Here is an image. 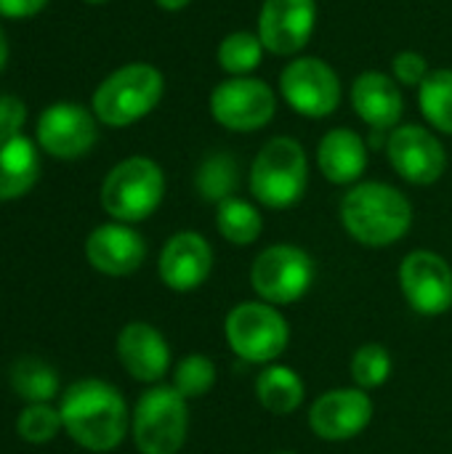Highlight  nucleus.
I'll return each instance as SVG.
<instances>
[{"label": "nucleus", "instance_id": "obj_29", "mask_svg": "<svg viewBox=\"0 0 452 454\" xmlns=\"http://www.w3.org/2000/svg\"><path fill=\"white\" fill-rule=\"evenodd\" d=\"M213 386H216V364L205 354H189L173 370V388L186 402L208 396Z\"/></svg>", "mask_w": 452, "mask_h": 454}, {"label": "nucleus", "instance_id": "obj_1", "mask_svg": "<svg viewBox=\"0 0 452 454\" xmlns=\"http://www.w3.org/2000/svg\"><path fill=\"white\" fill-rule=\"evenodd\" d=\"M67 436L88 452H112L131 428V412L123 394L96 378L72 383L59 404Z\"/></svg>", "mask_w": 452, "mask_h": 454}, {"label": "nucleus", "instance_id": "obj_25", "mask_svg": "<svg viewBox=\"0 0 452 454\" xmlns=\"http://www.w3.org/2000/svg\"><path fill=\"white\" fill-rule=\"evenodd\" d=\"M264 43L258 37V32H229L216 51V61L218 67L229 74V77H248L250 72H256L264 64Z\"/></svg>", "mask_w": 452, "mask_h": 454}, {"label": "nucleus", "instance_id": "obj_28", "mask_svg": "<svg viewBox=\"0 0 452 454\" xmlns=\"http://www.w3.org/2000/svg\"><path fill=\"white\" fill-rule=\"evenodd\" d=\"M392 354L384 343H365L354 351L349 372L357 388L376 391L392 378Z\"/></svg>", "mask_w": 452, "mask_h": 454}, {"label": "nucleus", "instance_id": "obj_27", "mask_svg": "<svg viewBox=\"0 0 452 454\" xmlns=\"http://www.w3.org/2000/svg\"><path fill=\"white\" fill-rule=\"evenodd\" d=\"M418 106L426 122L452 136V69H432L418 88Z\"/></svg>", "mask_w": 452, "mask_h": 454}, {"label": "nucleus", "instance_id": "obj_22", "mask_svg": "<svg viewBox=\"0 0 452 454\" xmlns=\"http://www.w3.org/2000/svg\"><path fill=\"white\" fill-rule=\"evenodd\" d=\"M306 396L304 378L288 364H266L256 378V399L269 415H293Z\"/></svg>", "mask_w": 452, "mask_h": 454}, {"label": "nucleus", "instance_id": "obj_33", "mask_svg": "<svg viewBox=\"0 0 452 454\" xmlns=\"http://www.w3.org/2000/svg\"><path fill=\"white\" fill-rule=\"evenodd\" d=\"M48 0H0L3 19H29L45 8Z\"/></svg>", "mask_w": 452, "mask_h": 454}, {"label": "nucleus", "instance_id": "obj_24", "mask_svg": "<svg viewBox=\"0 0 452 454\" xmlns=\"http://www.w3.org/2000/svg\"><path fill=\"white\" fill-rule=\"evenodd\" d=\"M194 184H197V192L205 202L218 205V202L234 197V192L240 186V165L226 152L208 154L197 168Z\"/></svg>", "mask_w": 452, "mask_h": 454}, {"label": "nucleus", "instance_id": "obj_2", "mask_svg": "<svg viewBox=\"0 0 452 454\" xmlns=\"http://www.w3.org/2000/svg\"><path fill=\"white\" fill-rule=\"evenodd\" d=\"M346 234L365 247H392L413 226L410 200L392 184L360 181L341 200Z\"/></svg>", "mask_w": 452, "mask_h": 454}, {"label": "nucleus", "instance_id": "obj_9", "mask_svg": "<svg viewBox=\"0 0 452 454\" xmlns=\"http://www.w3.org/2000/svg\"><path fill=\"white\" fill-rule=\"evenodd\" d=\"M210 117L232 133H256L277 114V93L261 77H226L208 96Z\"/></svg>", "mask_w": 452, "mask_h": 454}, {"label": "nucleus", "instance_id": "obj_17", "mask_svg": "<svg viewBox=\"0 0 452 454\" xmlns=\"http://www.w3.org/2000/svg\"><path fill=\"white\" fill-rule=\"evenodd\" d=\"M85 258L107 277H128L144 266L147 242L136 229H131V223H104L88 234Z\"/></svg>", "mask_w": 452, "mask_h": 454}, {"label": "nucleus", "instance_id": "obj_13", "mask_svg": "<svg viewBox=\"0 0 452 454\" xmlns=\"http://www.w3.org/2000/svg\"><path fill=\"white\" fill-rule=\"evenodd\" d=\"M96 114L75 101L51 104L37 120V144L56 160H77L96 144Z\"/></svg>", "mask_w": 452, "mask_h": 454}, {"label": "nucleus", "instance_id": "obj_6", "mask_svg": "<svg viewBox=\"0 0 452 454\" xmlns=\"http://www.w3.org/2000/svg\"><path fill=\"white\" fill-rule=\"evenodd\" d=\"M229 348L248 364H274L288 343L290 327L277 306L264 301H242L224 319Z\"/></svg>", "mask_w": 452, "mask_h": 454}, {"label": "nucleus", "instance_id": "obj_34", "mask_svg": "<svg viewBox=\"0 0 452 454\" xmlns=\"http://www.w3.org/2000/svg\"><path fill=\"white\" fill-rule=\"evenodd\" d=\"M163 11H181V8H186L192 0H155Z\"/></svg>", "mask_w": 452, "mask_h": 454}, {"label": "nucleus", "instance_id": "obj_11", "mask_svg": "<svg viewBox=\"0 0 452 454\" xmlns=\"http://www.w3.org/2000/svg\"><path fill=\"white\" fill-rule=\"evenodd\" d=\"M400 290L421 317H442L452 309V266L434 250H413L400 263Z\"/></svg>", "mask_w": 452, "mask_h": 454}, {"label": "nucleus", "instance_id": "obj_8", "mask_svg": "<svg viewBox=\"0 0 452 454\" xmlns=\"http://www.w3.org/2000/svg\"><path fill=\"white\" fill-rule=\"evenodd\" d=\"M317 279L314 258L298 245H272L261 250L250 266V287L258 301L290 306L301 301Z\"/></svg>", "mask_w": 452, "mask_h": 454}, {"label": "nucleus", "instance_id": "obj_31", "mask_svg": "<svg viewBox=\"0 0 452 454\" xmlns=\"http://www.w3.org/2000/svg\"><path fill=\"white\" fill-rule=\"evenodd\" d=\"M429 61L418 51H400L392 59V77L405 88H421V82L429 77Z\"/></svg>", "mask_w": 452, "mask_h": 454}, {"label": "nucleus", "instance_id": "obj_19", "mask_svg": "<svg viewBox=\"0 0 452 454\" xmlns=\"http://www.w3.org/2000/svg\"><path fill=\"white\" fill-rule=\"evenodd\" d=\"M352 106L357 112V117L370 125L373 130H394L397 125H402V114H405V96H402V85L389 77L386 72L378 69H368L362 74L354 77L352 90H349Z\"/></svg>", "mask_w": 452, "mask_h": 454}, {"label": "nucleus", "instance_id": "obj_14", "mask_svg": "<svg viewBox=\"0 0 452 454\" xmlns=\"http://www.w3.org/2000/svg\"><path fill=\"white\" fill-rule=\"evenodd\" d=\"M373 399L362 388H330L314 399L309 428L322 442H352L373 420Z\"/></svg>", "mask_w": 452, "mask_h": 454}, {"label": "nucleus", "instance_id": "obj_16", "mask_svg": "<svg viewBox=\"0 0 452 454\" xmlns=\"http://www.w3.org/2000/svg\"><path fill=\"white\" fill-rule=\"evenodd\" d=\"M213 261V247L200 231H178L163 245L157 271L168 290L194 293L208 282Z\"/></svg>", "mask_w": 452, "mask_h": 454}, {"label": "nucleus", "instance_id": "obj_23", "mask_svg": "<svg viewBox=\"0 0 452 454\" xmlns=\"http://www.w3.org/2000/svg\"><path fill=\"white\" fill-rule=\"evenodd\" d=\"M216 229L229 245L248 247L261 237L264 218L253 202L240 200V197H229V200L216 205Z\"/></svg>", "mask_w": 452, "mask_h": 454}, {"label": "nucleus", "instance_id": "obj_10", "mask_svg": "<svg viewBox=\"0 0 452 454\" xmlns=\"http://www.w3.org/2000/svg\"><path fill=\"white\" fill-rule=\"evenodd\" d=\"M280 96L296 114L322 120L341 106L344 88L338 72L325 59L296 56L280 72Z\"/></svg>", "mask_w": 452, "mask_h": 454}, {"label": "nucleus", "instance_id": "obj_21", "mask_svg": "<svg viewBox=\"0 0 452 454\" xmlns=\"http://www.w3.org/2000/svg\"><path fill=\"white\" fill-rule=\"evenodd\" d=\"M40 176V157L24 133H0V202L24 197Z\"/></svg>", "mask_w": 452, "mask_h": 454}, {"label": "nucleus", "instance_id": "obj_4", "mask_svg": "<svg viewBox=\"0 0 452 454\" xmlns=\"http://www.w3.org/2000/svg\"><path fill=\"white\" fill-rule=\"evenodd\" d=\"M165 93V77L147 61H133L115 69L93 90V114L101 125L128 128L157 109Z\"/></svg>", "mask_w": 452, "mask_h": 454}, {"label": "nucleus", "instance_id": "obj_35", "mask_svg": "<svg viewBox=\"0 0 452 454\" xmlns=\"http://www.w3.org/2000/svg\"><path fill=\"white\" fill-rule=\"evenodd\" d=\"M5 61H8V40H5V35L0 29V69L5 67Z\"/></svg>", "mask_w": 452, "mask_h": 454}, {"label": "nucleus", "instance_id": "obj_26", "mask_svg": "<svg viewBox=\"0 0 452 454\" xmlns=\"http://www.w3.org/2000/svg\"><path fill=\"white\" fill-rule=\"evenodd\" d=\"M11 388L29 404H48L59 391V375L43 359L24 356L11 367Z\"/></svg>", "mask_w": 452, "mask_h": 454}, {"label": "nucleus", "instance_id": "obj_5", "mask_svg": "<svg viewBox=\"0 0 452 454\" xmlns=\"http://www.w3.org/2000/svg\"><path fill=\"white\" fill-rule=\"evenodd\" d=\"M165 197V173L149 157L117 162L101 184V207L120 223L147 221Z\"/></svg>", "mask_w": 452, "mask_h": 454}, {"label": "nucleus", "instance_id": "obj_18", "mask_svg": "<svg viewBox=\"0 0 452 454\" xmlns=\"http://www.w3.org/2000/svg\"><path fill=\"white\" fill-rule=\"evenodd\" d=\"M117 359L139 383H160L170 370V346L149 322H128L117 335Z\"/></svg>", "mask_w": 452, "mask_h": 454}, {"label": "nucleus", "instance_id": "obj_20", "mask_svg": "<svg viewBox=\"0 0 452 454\" xmlns=\"http://www.w3.org/2000/svg\"><path fill=\"white\" fill-rule=\"evenodd\" d=\"M317 168L336 186H354L368 170V141L352 128H333L317 144Z\"/></svg>", "mask_w": 452, "mask_h": 454}, {"label": "nucleus", "instance_id": "obj_15", "mask_svg": "<svg viewBox=\"0 0 452 454\" xmlns=\"http://www.w3.org/2000/svg\"><path fill=\"white\" fill-rule=\"evenodd\" d=\"M317 27V0H264L258 37L272 56H298Z\"/></svg>", "mask_w": 452, "mask_h": 454}, {"label": "nucleus", "instance_id": "obj_7", "mask_svg": "<svg viewBox=\"0 0 452 454\" xmlns=\"http://www.w3.org/2000/svg\"><path fill=\"white\" fill-rule=\"evenodd\" d=\"M189 431L186 399L173 386H152L131 415L133 444L141 454H178Z\"/></svg>", "mask_w": 452, "mask_h": 454}, {"label": "nucleus", "instance_id": "obj_12", "mask_svg": "<svg viewBox=\"0 0 452 454\" xmlns=\"http://www.w3.org/2000/svg\"><path fill=\"white\" fill-rule=\"evenodd\" d=\"M386 157L394 173L413 186H432L448 170L442 141L424 125H397L386 138Z\"/></svg>", "mask_w": 452, "mask_h": 454}, {"label": "nucleus", "instance_id": "obj_3", "mask_svg": "<svg viewBox=\"0 0 452 454\" xmlns=\"http://www.w3.org/2000/svg\"><path fill=\"white\" fill-rule=\"evenodd\" d=\"M309 184V157L293 136L269 138L253 157L248 186L253 200L269 210H288L301 202Z\"/></svg>", "mask_w": 452, "mask_h": 454}, {"label": "nucleus", "instance_id": "obj_32", "mask_svg": "<svg viewBox=\"0 0 452 454\" xmlns=\"http://www.w3.org/2000/svg\"><path fill=\"white\" fill-rule=\"evenodd\" d=\"M27 106L16 96H0V133H21Z\"/></svg>", "mask_w": 452, "mask_h": 454}, {"label": "nucleus", "instance_id": "obj_36", "mask_svg": "<svg viewBox=\"0 0 452 454\" xmlns=\"http://www.w3.org/2000/svg\"><path fill=\"white\" fill-rule=\"evenodd\" d=\"M83 3H93V5H99V3H107V0H83Z\"/></svg>", "mask_w": 452, "mask_h": 454}, {"label": "nucleus", "instance_id": "obj_30", "mask_svg": "<svg viewBox=\"0 0 452 454\" xmlns=\"http://www.w3.org/2000/svg\"><path fill=\"white\" fill-rule=\"evenodd\" d=\"M61 415L51 404H29L16 420V431L27 444H45L61 431Z\"/></svg>", "mask_w": 452, "mask_h": 454}, {"label": "nucleus", "instance_id": "obj_37", "mask_svg": "<svg viewBox=\"0 0 452 454\" xmlns=\"http://www.w3.org/2000/svg\"><path fill=\"white\" fill-rule=\"evenodd\" d=\"M274 454H296V452H274Z\"/></svg>", "mask_w": 452, "mask_h": 454}]
</instances>
